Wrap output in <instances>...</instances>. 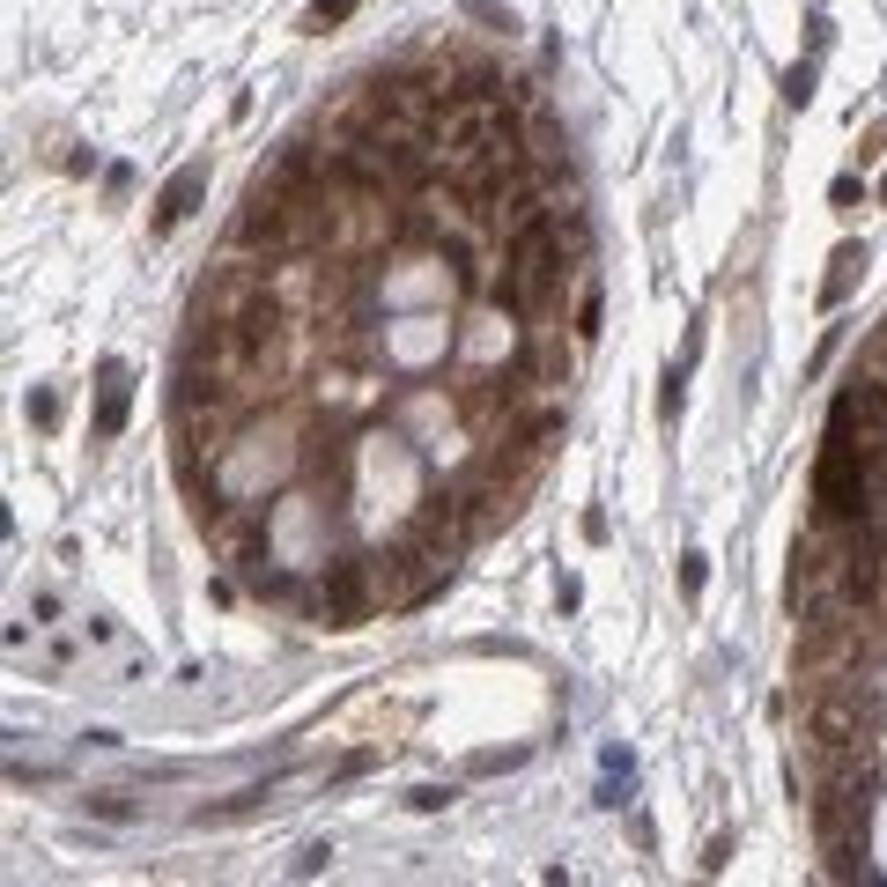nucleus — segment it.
Returning <instances> with one entry per match:
<instances>
[{
  "label": "nucleus",
  "mask_w": 887,
  "mask_h": 887,
  "mask_svg": "<svg viewBox=\"0 0 887 887\" xmlns=\"http://www.w3.org/2000/svg\"><path fill=\"white\" fill-rule=\"evenodd\" d=\"M681 400H688V370L673 363L666 377H658V422H673V414H681Z\"/></svg>",
  "instance_id": "20e7f679"
},
{
  "label": "nucleus",
  "mask_w": 887,
  "mask_h": 887,
  "mask_svg": "<svg viewBox=\"0 0 887 887\" xmlns=\"http://www.w3.org/2000/svg\"><path fill=\"white\" fill-rule=\"evenodd\" d=\"M681 592H688V599L703 592V555H681Z\"/></svg>",
  "instance_id": "1a4fd4ad"
},
{
  "label": "nucleus",
  "mask_w": 887,
  "mask_h": 887,
  "mask_svg": "<svg viewBox=\"0 0 887 887\" xmlns=\"http://www.w3.org/2000/svg\"><path fill=\"white\" fill-rule=\"evenodd\" d=\"M777 97H784L791 111H799V104H814V60H799V67H784V89H777Z\"/></svg>",
  "instance_id": "39448f33"
},
{
  "label": "nucleus",
  "mask_w": 887,
  "mask_h": 887,
  "mask_svg": "<svg viewBox=\"0 0 887 887\" xmlns=\"http://www.w3.org/2000/svg\"><path fill=\"white\" fill-rule=\"evenodd\" d=\"M407 806H414V814H444V806H451V784H422Z\"/></svg>",
  "instance_id": "0eeeda50"
},
{
  "label": "nucleus",
  "mask_w": 887,
  "mask_h": 887,
  "mask_svg": "<svg viewBox=\"0 0 887 887\" xmlns=\"http://www.w3.org/2000/svg\"><path fill=\"white\" fill-rule=\"evenodd\" d=\"M828 267H836V274H828V289H821V304H828V311H836V304H843V296H851V281L865 274V244H836V259H828Z\"/></svg>",
  "instance_id": "7ed1b4c3"
},
{
  "label": "nucleus",
  "mask_w": 887,
  "mask_h": 887,
  "mask_svg": "<svg viewBox=\"0 0 887 887\" xmlns=\"http://www.w3.org/2000/svg\"><path fill=\"white\" fill-rule=\"evenodd\" d=\"M89 806H97V814H104V821H126V814H134V806H126V799H119V791H104V799H89Z\"/></svg>",
  "instance_id": "9d476101"
},
{
  "label": "nucleus",
  "mask_w": 887,
  "mask_h": 887,
  "mask_svg": "<svg viewBox=\"0 0 887 887\" xmlns=\"http://www.w3.org/2000/svg\"><path fill=\"white\" fill-rule=\"evenodd\" d=\"M880 200H887V185H880Z\"/></svg>",
  "instance_id": "f8f14e48"
},
{
  "label": "nucleus",
  "mask_w": 887,
  "mask_h": 887,
  "mask_svg": "<svg viewBox=\"0 0 887 887\" xmlns=\"http://www.w3.org/2000/svg\"><path fill=\"white\" fill-rule=\"evenodd\" d=\"M355 8V0H311V15H304V30H326V23H341V15Z\"/></svg>",
  "instance_id": "423d86ee"
},
{
  "label": "nucleus",
  "mask_w": 887,
  "mask_h": 887,
  "mask_svg": "<svg viewBox=\"0 0 887 887\" xmlns=\"http://www.w3.org/2000/svg\"><path fill=\"white\" fill-rule=\"evenodd\" d=\"M126 385H134V377H126V363H119V355H104V407H97V437H119V429H126Z\"/></svg>",
  "instance_id": "f03ea898"
},
{
  "label": "nucleus",
  "mask_w": 887,
  "mask_h": 887,
  "mask_svg": "<svg viewBox=\"0 0 887 887\" xmlns=\"http://www.w3.org/2000/svg\"><path fill=\"white\" fill-rule=\"evenodd\" d=\"M592 333H599V296L584 289V304H577V341H592Z\"/></svg>",
  "instance_id": "6e6552de"
},
{
  "label": "nucleus",
  "mask_w": 887,
  "mask_h": 887,
  "mask_svg": "<svg viewBox=\"0 0 887 887\" xmlns=\"http://www.w3.org/2000/svg\"><path fill=\"white\" fill-rule=\"evenodd\" d=\"M858 200H865V185H858L851 171H843V178H836V207H858Z\"/></svg>",
  "instance_id": "9b49d317"
},
{
  "label": "nucleus",
  "mask_w": 887,
  "mask_h": 887,
  "mask_svg": "<svg viewBox=\"0 0 887 887\" xmlns=\"http://www.w3.org/2000/svg\"><path fill=\"white\" fill-rule=\"evenodd\" d=\"M200 193H207V163H185V171L163 185V200H156V230H178V222L200 207Z\"/></svg>",
  "instance_id": "f257e3e1"
}]
</instances>
